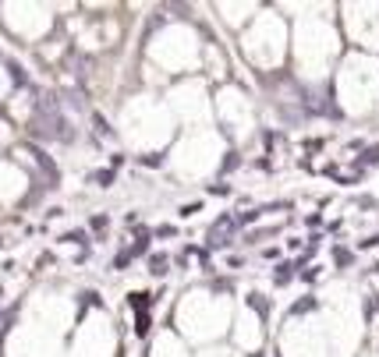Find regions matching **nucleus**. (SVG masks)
<instances>
[{"instance_id":"1","label":"nucleus","mask_w":379,"mask_h":357,"mask_svg":"<svg viewBox=\"0 0 379 357\" xmlns=\"http://www.w3.org/2000/svg\"><path fill=\"white\" fill-rule=\"evenodd\" d=\"M238 226V220H230V216H223L213 230H209V241H213V244H223L227 237H230V230H234Z\"/></svg>"},{"instance_id":"2","label":"nucleus","mask_w":379,"mask_h":357,"mask_svg":"<svg viewBox=\"0 0 379 357\" xmlns=\"http://www.w3.org/2000/svg\"><path fill=\"white\" fill-rule=\"evenodd\" d=\"M149 272H153V276H163V272H167V259H163V255H153V259H149Z\"/></svg>"}]
</instances>
